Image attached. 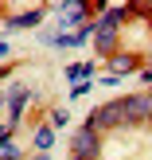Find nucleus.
<instances>
[{
	"label": "nucleus",
	"mask_w": 152,
	"mask_h": 160,
	"mask_svg": "<svg viewBox=\"0 0 152 160\" xmlns=\"http://www.w3.org/2000/svg\"><path fill=\"white\" fill-rule=\"evenodd\" d=\"M94 82H74V90H70V98H82V94H90Z\"/></svg>",
	"instance_id": "9d476101"
},
{
	"label": "nucleus",
	"mask_w": 152,
	"mask_h": 160,
	"mask_svg": "<svg viewBox=\"0 0 152 160\" xmlns=\"http://www.w3.org/2000/svg\"><path fill=\"white\" fill-rule=\"evenodd\" d=\"M23 102H27V90H23V86H12V102H8V125H16V117H20Z\"/></svg>",
	"instance_id": "39448f33"
},
{
	"label": "nucleus",
	"mask_w": 152,
	"mask_h": 160,
	"mask_svg": "<svg viewBox=\"0 0 152 160\" xmlns=\"http://www.w3.org/2000/svg\"><path fill=\"white\" fill-rule=\"evenodd\" d=\"M86 74H90V67H82V62H78V67H66V78H74V82L78 78L86 82Z\"/></svg>",
	"instance_id": "1a4fd4ad"
},
{
	"label": "nucleus",
	"mask_w": 152,
	"mask_h": 160,
	"mask_svg": "<svg viewBox=\"0 0 152 160\" xmlns=\"http://www.w3.org/2000/svg\"><path fill=\"white\" fill-rule=\"evenodd\" d=\"M35 160H47V152H39V156H35Z\"/></svg>",
	"instance_id": "dca6fc26"
},
{
	"label": "nucleus",
	"mask_w": 152,
	"mask_h": 160,
	"mask_svg": "<svg viewBox=\"0 0 152 160\" xmlns=\"http://www.w3.org/2000/svg\"><path fill=\"white\" fill-rule=\"evenodd\" d=\"M8 137H12V125H0V148H4V145H12Z\"/></svg>",
	"instance_id": "ddd939ff"
},
{
	"label": "nucleus",
	"mask_w": 152,
	"mask_h": 160,
	"mask_svg": "<svg viewBox=\"0 0 152 160\" xmlns=\"http://www.w3.org/2000/svg\"><path fill=\"white\" fill-rule=\"evenodd\" d=\"M113 67H117V70L125 74V70H137V59H125V55H113Z\"/></svg>",
	"instance_id": "6e6552de"
},
{
	"label": "nucleus",
	"mask_w": 152,
	"mask_h": 160,
	"mask_svg": "<svg viewBox=\"0 0 152 160\" xmlns=\"http://www.w3.org/2000/svg\"><path fill=\"white\" fill-rule=\"evenodd\" d=\"M51 141H55V129H35V148H51Z\"/></svg>",
	"instance_id": "0eeeda50"
},
{
	"label": "nucleus",
	"mask_w": 152,
	"mask_h": 160,
	"mask_svg": "<svg viewBox=\"0 0 152 160\" xmlns=\"http://www.w3.org/2000/svg\"><path fill=\"white\" fill-rule=\"evenodd\" d=\"M148 121H152V94H148Z\"/></svg>",
	"instance_id": "2eb2a0df"
},
{
	"label": "nucleus",
	"mask_w": 152,
	"mask_h": 160,
	"mask_svg": "<svg viewBox=\"0 0 152 160\" xmlns=\"http://www.w3.org/2000/svg\"><path fill=\"white\" fill-rule=\"evenodd\" d=\"M39 23H43V8H31V12H23V16H8L4 28L8 31H20V28H39Z\"/></svg>",
	"instance_id": "7ed1b4c3"
},
{
	"label": "nucleus",
	"mask_w": 152,
	"mask_h": 160,
	"mask_svg": "<svg viewBox=\"0 0 152 160\" xmlns=\"http://www.w3.org/2000/svg\"><path fill=\"white\" fill-rule=\"evenodd\" d=\"M0 160H20V148H16V145H4V148H0Z\"/></svg>",
	"instance_id": "9b49d317"
},
{
	"label": "nucleus",
	"mask_w": 152,
	"mask_h": 160,
	"mask_svg": "<svg viewBox=\"0 0 152 160\" xmlns=\"http://www.w3.org/2000/svg\"><path fill=\"white\" fill-rule=\"evenodd\" d=\"M62 125H66V113H62V109H55V113H51V129H62Z\"/></svg>",
	"instance_id": "f8f14e48"
},
{
	"label": "nucleus",
	"mask_w": 152,
	"mask_h": 160,
	"mask_svg": "<svg viewBox=\"0 0 152 160\" xmlns=\"http://www.w3.org/2000/svg\"><path fill=\"white\" fill-rule=\"evenodd\" d=\"M86 125H90L94 133H109V129H121V125H133L129 98H117V102H109V106H98Z\"/></svg>",
	"instance_id": "f257e3e1"
},
{
	"label": "nucleus",
	"mask_w": 152,
	"mask_h": 160,
	"mask_svg": "<svg viewBox=\"0 0 152 160\" xmlns=\"http://www.w3.org/2000/svg\"><path fill=\"white\" fill-rule=\"evenodd\" d=\"M0 55H8V43H4V39H0Z\"/></svg>",
	"instance_id": "4468645a"
},
{
	"label": "nucleus",
	"mask_w": 152,
	"mask_h": 160,
	"mask_svg": "<svg viewBox=\"0 0 152 160\" xmlns=\"http://www.w3.org/2000/svg\"><path fill=\"white\" fill-rule=\"evenodd\" d=\"M70 152L74 156H82V160H94L98 156V133L86 125V129H78L74 137H70Z\"/></svg>",
	"instance_id": "f03ea898"
},
{
	"label": "nucleus",
	"mask_w": 152,
	"mask_h": 160,
	"mask_svg": "<svg viewBox=\"0 0 152 160\" xmlns=\"http://www.w3.org/2000/svg\"><path fill=\"white\" fill-rule=\"evenodd\" d=\"M74 160H82V156H74Z\"/></svg>",
	"instance_id": "f3484780"
},
{
	"label": "nucleus",
	"mask_w": 152,
	"mask_h": 160,
	"mask_svg": "<svg viewBox=\"0 0 152 160\" xmlns=\"http://www.w3.org/2000/svg\"><path fill=\"white\" fill-rule=\"evenodd\" d=\"M94 43H98V51H101V55H113V47H117V28H98Z\"/></svg>",
	"instance_id": "20e7f679"
},
{
	"label": "nucleus",
	"mask_w": 152,
	"mask_h": 160,
	"mask_svg": "<svg viewBox=\"0 0 152 160\" xmlns=\"http://www.w3.org/2000/svg\"><path fill=\"white\" fill-rule=\"evenodd\" d=\"M59 12L66 16V20H74V23L86 20V4H59Z\"/></svg>",
	"instance_id": "423d86ee"
}]
</instances>
